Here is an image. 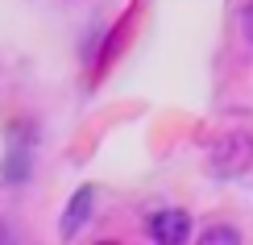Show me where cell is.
<instances>
[{"label": "cell", "instance_id": "obj_1", "mask_svg": "<svg viewBox=\"0 0 253 245\" xmlns=\"http://www.w3.org/2000/svg\"><path fill=\"white\" fill-rule=\"evenodd\" d=\"M145 233H150L158 245H183L191 237V216H187L183 208H158V212H150V220H145Z\"/></svg>", "mask_w": 253, "mask_h": 245}, {"label": "cell", "instance_id": "obj_2", "mask_svg": "<svg viewBox=\"0 0 253 245\" xmlns=\"http://www.w3.org/2000/svg\"><path fill=\"white\" fill-rule=\"evenodd\" d=\"M249 162H253V137H245V133L224 137V142L212 150V166H216V175H241Z\"/></svg>", "mask_w": 253, "mask_h": 245}, {"label": "cell", "instance_id": "obj_3", "mask_svg": "<svg viewBox=\"0 0 253 245\" xmlns=\"http://www.w3.org/2000/svg\"><path fill=\"white\" fill-rule=\"evenodd\" d=\"M87 208H91V187H83L75 199H71V208H67V216H62V237H75L79 225L87 220Z\"/></svg>", "mask_w": 253, "mask_h": 245}, {"label": "cell", "instance_id": "obj_4", "mask_svg": "<svg viewBox=\"0 0 253 245\" xmlns=\"http://www.w3.org/2000/svg\"><path fill=\"white\" fill-rule=\"evenodd\" d=\"M199 241H204V245H237L241 233H237L233 225H212V229L199 233Z\"/></svg>", "mask_w": 253, "mask_h": 245}, {"label": "cell", "instance_id": "obj_5", "mask_svg": "<svg viewBox=\"0 0 253 245\" xmlns=\"http://www.w3.org/2000/svg\"><path fill=\"white\" fill-rule=\"evenodd\" d=\"M241 34H245V42L253 46V0L245 4V13H241Z\"/></svg>", "mask_w": 253, "mask_h": 245}]
</instances>
